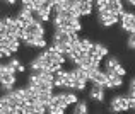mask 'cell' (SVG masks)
I'll use <instances>...</instances> for the list:
<instances>
[{
  "label": "cell",
  "mask_w": 135,
  "mask_h": 114,
  "mask_svg": "<svg viewBox=\"0 0 135 114\" xmlns=\"http://www.w3.org/2000/svg\"><path fill=\"white\" fill-rule=\"evenodd\" d=\"M79 101L75 92H62V94H53L50 102L46 104L48 114H63L69 106H74Z\"/></svg>",
  "instance_id": "cell-1"
},
{
  "label": "cell",
  "mask_w": 135,
  "mask_h": 114,
  "mask_svg": "<svg viewBox=\"0 0 135 114\" xmlns=\"http://www.w3.org/2000/svg\"><path fill=\"white\" fill-rule=\"evenodd\" d=\"M96 5H98V20H99V24H101L103 27H111V26H115V24L118 22L120 15L115 14V12H111V10H108L106 7H103L101 0H98Z\"/></svg>",
  "instance_id": "cell-2"
},
{
  "label": "cell",
  "mask_w": 135,
  "mask_h": 114,
  "mask_svg": "<svg viewBox=\"0 0 135 114\" xmlns=\"http://www.w3.org/2000/svg\"><path fill=\"white\" fill-rule=\"evenodd\" d=\"M135 107V99H127L125 95H116V97L111 99V104H109V111L113 114L118 112H125L128 109Z\"/></svg>",
  "instance_id": "cell-3"
},
{
  "label": "cell",
  "mask_w": 135,
  "mask_h": 114,
  "mask_svg": "<svg viewBox=\"0 0 135 114\" xmlns=\"http://www.w3.org/2000/svg\"><path fill=\"white\" fill-rule=\"evenodd\" d=\"M21 38H45V26L41 22H38L36 19H33L31 22H27L26 26L22 27Z\"/></svg>",
  "instance_id": "cell-4"
},
{
  "label": "cell",
  "mask_w": 135,
  "mask_h": 114,
  "mask_svg": "<svg viewBox=\"0 0 135 114\" xmlns=\"http://www.w3.org/2000/svg\"><path fill=\"white\" fill-rule=\"evenodd\" d=\"M118 22L122 24V29L125 31L128 36H133L135 34V15L128 10H123L118 17Z\"/></svg>",
  "instance_id": "cell-5"
},
{
  "label": "cell",
  "mask_w": 135,
  "mask_h": 114,
  "mask_svg": "<svg viewBox=\"0 0 135 114\" xmlns=\"http://www.w3.org/2000/svg\"><path fill=\"white\" fill-rule=\"evenodd\" d=\"M104 73H115V75H118V77H125V68H123L122 65H120V61H118V58H115V56H109L108 60H106V63H104V70H103Z\"/></svg>",
  "instance_id": "cell-6"
},
{
  "label": "cell",
  "mask_w": 135,
  "mask_h": 114,
  "mask_svg": "<svg viewBox=\"0 0 135 114\" xmlns=\"http://www.w3.org/2000/svg\"><path fill=\"white\" fill-rule=\"evenodd\" d=\"M14 85H16V75L5 73L2 70V65H0V89L9 92V90H14Z\"/></svg>",
  "instance_id": "cell-7"
},
{
  "label": "cell",
  "mask_w": 135,
  "mask_h": 114,
  "mask_svg": "<svg viewBox=\"0 0 135 114\" xmlns=\"http://www.w3.org/2000/svg\"><path fill=\"white\" fill-rule=\"evenodd\" d=\"M89 80L92 82V85H99V87L104 89L106 85V75L101 68H96V70H91L89 72Z\"/></svg>",
  "instance_id": "cell-8"
},
{
  "label": "cell",
  "mask_w": 135,
  "mask_h": 114,
  "mask_svg": "<svg viewBox=\"0 0 135 114\" xmlns=\"http://www.w3.org/2000/svg\"><path fill=\"white\" fill-rule=\"evenodd\" d=\"M104 75H106V85H104V89H118V87H122V84H123V78L122 77L115 75V73H104Z\"/></svg>",
  "instance_id": "cell-9"
},
{
  "label": "cell",
  "mask_w": 135,
  "mask_h": 114,
  "mask_svg": "<svg viewBox=\"0 0 135 114\" xmlns=\"http://www.w3.org/2000/svg\"><path fill=\"white\" fill-rule=\"evenodd\" d=\"M89 97L96 102H103L104 101V89L99 87V85H92L89 90Z\"/></svg>",
  "instance_id": "cell-10"
},
{
  "label": "cell",
  "mask_w": 135,
  "mask_h": 114,
  "mask_svg": "<svg viewBox=\"0 0 135 114\" xmlns=\"http://www.w3.org/2000/svg\"><path fill=\"white\" fill-rule=\"evenodd\" d=\"M92 7H94V2H80V0H79V9H77V14H79V17L91 15Z\"/></svg>",
  "instance_id": "cell-11"
},
{
  "label": "cell",
  "mask_w": 135,
  "mask_h": 114,
  "mask_svg": "<svg viewBox=\"0 0 135 114\" xmlns=\"http://www.w3.org/2000/svg\"><path fill=\"white\" fill-rule=\"evenodd\" d=\"M72 114H87V104L86 101H77L74 104V112Z\"/></svg>",
  "instance_id": "cell-12"
},
{
  "label": "cell",
  "mask_w": 135,
  "mask_h": 114,
  "mask_svg": "<svg viewBox=\"0 0 135 114\" xmlns=\"http://www.w3.org/2000/svg\"><path fill=\"white\" fill-rule=\"evenodd\" d=\"M127 99H135V78H130L128 84V90H127Z\"/></svg>",
  "instance_id": "cell-13"
},
{
  "label": "cell",
  "mask_w": 135,
  "mask_h": 114,
  "mask_svg": "<svg viewBox=\"0 0 135 114\" xmlns=\"http://www.w3.org/2000/svg\"><path fill=\"white\" fill-rule=\"evenodd\" d=\"M127 46H128V49L132 51L135 48V36H128V41H127Z\"/></svg>",
  "instance_id": "cell-14"
},
{
  "label": "cell",
  "mask_w": 135,
  "mask_h": 114,
  "mask_svg": "<svg viewBox=\"0 0 135 114\" xmlns=\"http://www.w3.org/2000/svg\"><path fill=\"white\" fill-rule=\"evenodd\" d=\"M0 65H2V63H0Z\"/></svg>",
  "instance_id": "cell-15"
}]
</instances>
